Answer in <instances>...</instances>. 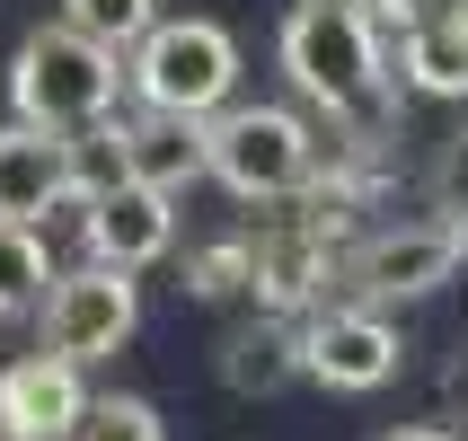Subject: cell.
I'll list each match as a JSON object with an SVG mask.
<instances>
[{
	"mask_svg": "<svg viewBox=\"0 0 468 441\" xmlns=\"http://www.w3.org/2000/svg\"><path fill=\"white\" fill-rule=\"evenodd\" d=\"M115 89H124V53L80 36L71 18L36 26L18 53H9V106L45 132H80V124H106L115 115Z\"/></svg>",
	"mask_w": 468,
	"mask_h": 441,
	"instance_id": "cell-1",
	"label": "cell"
},
{
	"mask_svg": "<svg viewBox=\"0 0 468 441\" xmlns=\"http://www.w3.org/2000/svg\"><path fill=\"white\" fill-rule=\"evenodd\" d=\"M318 168V142L292 106H212L204 115V177H221L239 204H283Z\"/></svg>",
	"mask_w": 468,
	"mask_h": 441,
	"instance_id": "cell-2",
	"label": "cell"
},
{
	"mask_svg": "<svg viewBox=\"0 0 468 441\" xmlns=\"http://www.w3.org/2000/svg\"><path fill=\"white\" fill-rule=\"evenodd\" d=\"M124 79L142 106H177V115H212L239 98V36L221 18H151L142 45L124 53Z\"/></svg>",
	"mask_w": 468,
	"mask_h": 441,
	"instance_id": "cell-3",
	"label": "cell"
},
{
	"mask_svg": "<svg viewBox=\"0 0 468 441\" xmlns=\"http://www.w3.org/2000/svg\"><path fill=\"white\" fill-rule=\"evenodd\" d=\"M283 71L292 89L327 115L363 106L380 89V36H371V9L363 0H301L283 18Z\"/></svg>",
	"mask_w": 468,
	"mask_h": 441,
	"instance_id": "cell-4",
	"label": "cell"
},
{
	"mask_svg": "<svg viewBox=\"0 0 468 441\" xmlns=\"http://www.w3.org/2000/svg\"><path fill=\"white\" fill-rule=\"evenodd\" d=\"M142 327V291H133L124 265H71V274H53L45 283V353H71L80 371L106 362L115 344H133Z\"/></svg>",
	"mask_w": 468,
	"mask_h": 441,
	"instance_id": "cell-5",
	"label": "cell"
},
{
	"mask_svg": "<svg viewBox=\"0 0 468 441\" xmlns=\"http://www.w3.org/2000/svg\"><path fill=\"white\" fill-rule=\"evenodd\" d=\"M398 362H407V336L380 318V300H371V310H327V318L301 327V371H310L318 389H336V397L389 389Z\"/></svg>",
	"mask_w": 468,
	"mask_h": 441,
	"instance_id": "cell-6",
	"label": "cell"
},
{
	"mask_svg": "<svg viewBox=\"0 0 468 441\" xmlns=\"http://www.w3.org/2000/svg\"><path fill=\"white\" fill-rule=\"evenodd\" d=\"M177 194L168 185H142V177H115L106 194H89L80 212V247L98 265H124V274H142V265H159L168 247H177Z\"/></svg>",
	"mask_w": 468,
	"mask_h": 441,
	"instance_id": "cell-7",
	"label": "cell"
},
{
	"mask_svg": "<svg viewBox=\"0 0 468 441\" xmlns=\"http://www.w3.org/2000/svg\"><path fill=\"white\" fill-rule=\"evenodd\" d=\"M460 257H468L460 221H398L354 257V291L363 300H424L460 274Z\"/></svg>",
	"mask_w": 468,
	"mask_h": 441,
	"instance_id": "cell-8",
	"label": "cell"
},
{
	"mask_svg": "<svg viewBox=\"0 0 468 441\" xmlns=\"http://www.w3.org/2000/svg\"><path fill=\"white\" fill-rule=\"evenodd\" d=\"M89 415V389H80L71 353H18L0 371V441H71Z\"/></svg>",
	"mask_w": 468,
	"mask_h": 441,
	"instance_id": "cell-9",
	"label": "cell"
},
{
	"mask_svg": "<svg viewBox=\"0 0 468 441\" xmlns=\"http://www.w3.org/2000/svg\"><path fill=\"white\" fill-rule=\"evenodd\" d=\"M71 204V132H45V124H0V221H36Z\"/></svg>",
	"mask_w": 468,
	"mask_h": 441,
	"instance_id": "cell-10",
	"label": "cell"
},
{
	"mask_svg": "<svg viewBox=\"0 0 468 441\" xmlns=\"http://www.w3.org/2000/svg\"><path fill=\"white\" fill-rule=\"evenodd\" d=\"M115 142H124V177L142 185H195L204 177V115H177V106H142L133 124H115Z\"/></svg>",
	"mask_w": 468,
	"mask_h": 441,
	"instance_id": "cell-11",
	"label": "cell"
},
{
	"mask_svg": "<svg viewBox=\"0 0 468 441\" xmlns=\"http://www.w3.org/2000/svg\"><path fill=\"white\" fill-rule=\"evenodd\" d=\"M301 371V336L292 327H239L230 353H221V380H230L239 397H274Z\"/></svg>",
	"mask_w": 468,
	"mask_h": 441,
	"instance_id": "cell-12",
	"label": "cell"
},
{
	"mask_svg": "<svg viewBox=\"0 0 468 441\" xmlns=\"http://www.w3.org/2000/svg\"><path fill=\"white\" fill-rule=\"evenodd\" d=\"M45 283H53V257H45V238H36V221H0V318L36 310Z\"/></svg>",
	"mask_w": 468,
	"mask_h": 441,
	"instance_id": "cell-13",
	"label": "cell"
},
{
	"mask_svg": "<svg viewBox=\"0 0 468 441\" xmlns=\"http://www.w3.org/2000/svg\"><path fill=\"white\" fill-rule=\"evenodd\" d=\"M62 18H71L80 36H98V45L133 53V45H142V26L159 18V0H62Z\"/></svg>",
	"mask_w": 468,
	"mask_h": 441,
	"instance_id": "cell-14",
	"label": "cell"
},
{
	"mask_svg": "<svg viewBox=\"0 0 468 441\" xmlns=\"http://www.w3.org/2000/svg\"><path fill=\"white\" fill-rule=\"evenodd\" d=\"M407 71H416L424 89H468V18L460 26H416Z\"/></svg>",
	"mask_w": 468,
	"mask_h": 441,
	"instance_id": "cell-15",
	"label": "cell"
},
{
	"mask_svg": "<svg viewBox=\"0 0 468 441\" xmlns=\"http://www.w3.org/2000/svg\"><path fill=\"white\" fill-rule=\"evenodd\" d=\"M71 441H168V424H159L151 397H89Z\"/></svg>",
	"mask_w": 468,
	"mask_h": 441,
	"instance_id": "cell-16",
	"label": "cell"
},
{
	"mask_svg": "<svg viewBox=\"0 0 468 441\" xmlns=\"http://www.w3.org/2000/svg\"><path fill=\"white\" fill-rule=\"evenodd\" d=\"M433 212H442V221H468V132L433 159Z\"/></svg>",
	"mask_w": 468,
	"mask_h": 441,
	"instance_id": "cell-17",
	"label": "cell"
},
{
	"mask_svg": "<svg viewBox=\"0 0 468 441\" xmlns=\"http://www.w3.org/2000/svg\"><path fill=\"white\" fill-rule=\"evenodd\" d=\"M380 441H460L451 424H398V433H380Z\"/></svg>",
	"mask_w": 468,
	"mask_h": 441,
	"instance_id": "cell-18",
	"label": "cell"
},
{
	"mask_svg": "<svg viewBox=\"0 0 468 441\" xmlns=\"http://www.w3.org/2000/svg\"><path fill=\"white\" fill-rule=\"evenodd\" d=\"M451 406L468 415V362H451Z\"/></svg>",
	"mask_w": 468,
	"mask_h": 441,
	"instance_id": "cell-19",
	"label": "cell"
},
{
	"mask_svg": "<svg viewBox=\"0 0 468 441\" xmlns=\"http://www.w3.org/2000/svg\"><path fill=\"white\" fill-rule=\"evenodd\" d=\"M460 238H468V221H460Z\"/></svg>",
	"mask_w": 468,
	"mask_h": 441,
	"instance_id": "cell-20",
	"label": "cell"
}]
</instances>
